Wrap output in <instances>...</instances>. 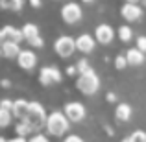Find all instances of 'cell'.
Listing matches in <instances>:
<instances>
[{"label": "cell", "mask_w": 146, "mask_h": 142, "mask_svg": "<svg viewBox=\"0 0 146 142\" xmlns=\"http://www.w3.org/2000/svg\"><path fill=\"white\" fill-rule=\"evenodd\" d=\"M46 131L52 137H63L70 127V120L65 116L63 111H52L46 118Z\"/></svg>", "instance_id": "6da1fadb"}, {"label": "cell", "mask_w": 146, "mask_h": 142, "mask_svg": "<svg viewBox=\"0 0 146 142\" xmlns=\"http://www.w3.org/2000/svg\"><path fill=\"white\" fill-rule=\"evenodd\" d=\"M46 118L48 114L39 102H30V111H28V116L24 118V122L33 129V133H37L43 125H46Z\"/></svg>", "instance_id": "7a4b0ae2"}, {"label": "cell", "mask_w": 146, "mask_h": 142, "mask_svg": "<svg viewBox=\"0 0 146 142\" xmlns=\"http://www.w3.org/2000/svg\"><path fill=\"white\" fill-rule=\"evenodd\" d=\"M76 87H78V90L83 92V94H89V96L96 94L98 89H100L98 74L94 70H89V72H85V74H80L78 79H76Z\"/></svg>", "instance_id": "3957f363"}, {"label": "cell", "mask_w": 146, "mask_h": 142, "mask_svg": "<svg viewBox=\"0 0 146 142\" xmlns=\"http://www.w3.org/2000/svg\"><path fill=\"white\" fill-rule=\"evenodd\" d=\"M54 50L59 57H70L76 52V39L70 35H59L54 41Z\"/></svg>", "instance_id": "277c9868"}, {"label": "cell", "mask_w": 146, "mask_h": 142, "mask_svg": "<svg viewBox=\"0 0 146 142\" xmlns=\"http://www.w3.org/2000/svg\"><path fill=\"white\" fill-rule=\"evenodd\" d=\"M83 17V9L78 2H67L61 7V18H63L67 24H76L80 22Z\"/></svg>", "instance_id": "5b68a950"}, {"label": "cell", "mask_w": 146, "mask_h": 142, "mask_svg": "<svg viewBox=\"0 0 146 142\" xmlns=\"http://www.w3.org/2000/svg\"><path fill=\"white\" fill-rule=\"evenodd\" d=\"M63 113L70 122H82L85 118L87 111H85V105L82 102H68V103H65Z\"/></svg>", "instance_id": "8992f818"}, {"label": "cell", "mask_w": 146, "mask_h": 142, "mask_svg": "<svg viewBox=\"0 0 146 142\" xmlns=\"http://www.w3.org/2000/svg\"><path fill=\"white\" fill-rule=\"evenodd\" d=\"M61 70L57 67H43L39 72V81L41 85H52V83H59L61 81Z\"/></svg>", "instance_id": "52a82bcc"}, {"label": "cell", "mask_w": 146, "mask_h": 142, "mask_svg": "<svg viewBox=\"0 0 146 142\" xmlns=\"http://www.w3.org/2000/svg\"><path fill=\"white\" fill-rule=\"evenodd\" d=\"M17 63H19V67L22 68V70H33L35 68V65H37V55H35V52L33 50H22L21 53H19V57H17Z\"/></svg>", "instance_id": "ba28073f"}, {"label": "cell", "mask_w": 146, "mask_h": 142, "mask_svg": "<svg viewBox=\"0 0 146 142\" xmlns=\"http://www.w3.org/2000/svg\"><path fill=\"white\" fill-rule=\"evenodd\" d=\"M120 15H122V18L128 20V22H137L143 17V7H141L139 4H124L122 9H120Z\"/></svg>", "instance_id": "9c48e42d"}, {"label": "cell", "mask_w": 146, "mask_h": 142, "mask_svg": "<svg viewBox=\"0 0 146 142\" xmlns=\"http://www.w3.org/2000/svg\"><path fill=\"white\" fill-rule=\"evenodd\" d=\"M94 39H96V43L100 44H109L111 41L115 39V30L111 28L109 24H98L96 30H94Z\"/></svg>", "instance_id": "30bf717a"}, {"label": "cell", "mask_w": 146, "mask_h": 142, "mask_svg": "<svg viewBox=\"0 0 146 142\" xmlns=\"http://www.w3.org/2000/svg\"><path fill=\"white\" fill-rule=\"evenodd\" d=\"M96 46V39H94L93 35H89V33H80L78 37H76V48L80 50V52L83 53H91Z\"/></svg>", "instance_id": "8fae6325"}, {"label": "cell", "mask_w": 146, "mask_h": 142, "mask_svg": "<svg viewBox=\"0 0 146 142\" xmlns=\"http://www.w3.org/2000/svg\"><path fill=\"white\" fill-rule=\"evenodd\" d=\"M28 111H30V102L24 98H19L13 100V109H11V114H13L17 120H24L28 116Z\"/></svg>", "instance_id": "7c38bea8"}, {"label": "cell", "mask_w": 146, "mask_h": 142, "mask_svg": "<svg viewBox=\"0 0 146 142\" xmlns=\"http://www.w3.org/2000/svg\"><path fill=\"white\" fill-rule=\"evenodd\" d=\"M2 32H4L6 41H9V43H17L19 44L21 41H24V33H22L21 28H15V26L7 24V26H4V28H2Z\"/></svg>", "instance_id": "4fadbf2b"}, {"label": "cell", "mask_w": 146, "mask_h": 142, "mask_svg": "<svg viewBox=\"0 0 146 142\" xmlns=\"http://www.w3.org/2000/svg\"><path fill=\"white\" fill-rule=\"evenodd\" d=\"M0 50H2V55L7 57V59H17L19 53L22 52V48L19 46L17 43H9V41H6V43L0 46Z\"/></svg>", "instance_id": "5bb4252c"}, {"label": "cell", "mask_w": 146, "mask_h": 142, "mask_svg": "<svg viewBox=\"0 0 146 142\" xmlns=\"http://www.w3.org/2000/svg\"><path fill=\"white\" fill-rule=\"evenodd\" d=\"M126 59H128L129 65H133V67H139V65L144 63V52H141L139 48H129L128 52H126Z\"/></svg>", "instance_id": "9a60e30c"}, {"label": "cell", "mask_w": 146, "mask_h": 142, "mask_svg": "<svg viewBox=\"0 0 146 142\" xmlns=\"http://www.w3.org/2000/svg\"><path fill=\"white\" fill-rule=\"evenodd\" d=\"M131 114H133L131 105H128V103H118L117 109H115V118L118 122H128L131 118Z\"/></svg>", "instance_id": "2e32d148"}, {"label": "cell", "mask_w": 146, "mask_h": 142, "mask_svg": "<svg viewBox=\"0 0 146 142\" xmlns=\"http://www.w3.org/2000/svg\"><path fill=\"white\" fill-rule=\"evenodd\" d=\"M22 33H24V39L30 41V39H35V37H39V26L37 24H32V22H26L24 26H22Z\"/></svg>", "instance_id": "e0dca14e"}, {"label": "cell", "mask_w": 146, "mask_h": 142, "mask_svg": "<svg viewBox=\"0 0 146 142\" xmlns=\"http://www.w3.org/2000/svg\"><path fill=\"white\" fill-rule=\"evenodd\" d=\"M24 6V0H0V7L9 11H21Z\"/></svg>", "instance_id": "ac0fdd59"}, {"label": "cell", "mask_w": 146, "mask_h": 142, "mask_svg": "<svg viewBox=\"0 0 146 142\" xmlns=\"http://www.w3.org/2000/svg\"><path fill=\"white\" fill-rule=\"evenodd\" d=\"M117 35H118V39H120L122 43H129V41H131V37H133V30H131V26H128V24L120 26V28L117 30Z\"/></svg>", "instance_id": "d6986e66"}, {"label": "cell", "mask_w": 146, "mask_h": 142, "mask_svg": "<svg viewBox=\"0 0 146 142\" xmlns=\"http://www.w3.org/2000/svg\"><path fill=\"white\" fill-rule=\"evenodd\" d=\"M15 131H17V137H22V139H26L28 135H32V133H33V129L30 127V125L26 124L24 120H19L17 125H15ZM33 135H35V133H33Z\"/></svg>", "instance_id": "ffe728a7"}, {"label": "cell", "mask_w": 146, "mask_h": 142, "mask_svg": "<svg viewBox=\"0 0 146 142\" xmlns=\"http://www.w3.org/2000/svg\"><path fill=\"white\" fill-rule=\"evenodd\" d=\"M11 118H13V114H11V111L0 109V127H7V125L11 124Z\"/></svg>", "instance_id": "44dd1931"}, {"label": "cell", "mask_w": 146, "mask_h": 142, "mask_svg": "<svg viewBox=\"0 0 146 142\" xmlns=\"http://www.w3.org/2000/svg\"><path fill=\"white\" fill-rule=\"evenodd\" d=\"M129 142H146V133L141 131V129H137V131H133L131 135L128 137Z\"/></svg>", "instance_id": "7402d4cb"}, {"label": "cell", "mask_w": 146, "mask_h": 142, "mask_svg": "<svg viewBox=\"0 0 146 142\" xmlns=\"http://www.w3.org/2000/svg\"><path fill=\"white\" fill-rule=\"evenodd\" d=\"M76 68H78V76L80 74H85V72H89V70H93L87 59H80L78 63H76Z\"/></svg>", "instance_id": "603a6c76"}, {"label": "cell", "mask_w": 146, "mask_h": 142, "mask_svg": "<svg viewBox=\"0 0 146 142\" xmlns=\"http://www.w3.org/2000/svg\"><path fill=\"white\" fill-rule=\"evenodd\" d=\"M128 65H129V63H128V59H126V53H124V55L120 53V55L115 57V67H117L118 70H124V68L128 67Z\"/></svg>", "instance_id": "cb8c5ba5"}, {"label": "cell", "mask_w": 146, "mask_h": 142, "mask_svg": "<svg viewBox=\"0 0 146 142\" xmlns=\"http://www.w3.org/2000/svg\"><path fill=\"white\" fill-rule=\"evenodd\" d=\"M28 44H30L32 48H43V46H44V39L39 35V37H35V39H30Z\"/></svg>", "instance_id": "d4e9b609"}, {"label": "cell", "mask_w": 146, "mask_h": 142, "mask_svg": "<svg viewBox=\"0 0 146 142\" xmlns=\"http://www.w3.org/2000/svg\"><path fill=\"white\" fill-rule=\"evenodd\" d=\"M28 142H50V140H48V137L41 135V133H35V135H32L28 139Z\"/></svg>", "instance_id": "484cf974"}, {"label": "cell", "mask_w": 146, "mask_h": 142, "mask_svg": "<svg viewBox=\"0 0 146 142\" xmlns=\"http://www.w3.org/2000/svg\"><path fill=\"white\" fill-rule=\"evenodd\" d=\"M0 109H6V111H11V109H13V100H7V98L0 100Z\"/></svg>", "instance_id": "4316f807"}, {"label": "cell", "mask_w": 146, "mask_h": 142, "mask_svg": "<svg viewBox=\"0 0 146 142\" xmlns=\"http://www.w3.org/2000/svg\"><path fill=\"white\" fill-rule=\"evenodd\" d=\"M137 48H139L141 52H146V35L137 37Z\"/></svg>", "instance_id": "83f0119b"}, {"label": "cell", "mask_w": 146, "mask_h": 142, "mask_svg": "<svg viewBox=\"0 0 146 142\" xmlns=\"http://www.w3.org/2000/svg\"><path fill=\"white\" fill-rule=\"evenodd\" d=\"M63 142H85V140H83L80 135H67L63 139Z\"/></svg>", "instance_id": "f1b7e54d"}, {"label": "cell", "mask_w": 146, "mask_h": 142, "mask_svg": "<svg viewBox=\"0 0 146 142\" xmlns=\"http://www.w3.org/2000/svg\"><path fill=\"white\" fill-rule=\"evenodd\" d=\"M67 74H70V76L78 74V68H76V67H68V68H67Z\"/></svg>", "instance_id": "f546056e"}, {"label": "cell", "mask_w": 146, "mask_h": 142, "mask_svg": "<svg viewBox=\"0 0 146 142\" xmlns=\"http://www.w3.org/2000/svg\"><path fill=\"white\" fill-rule=\"evenodd\" d=\"M107 102H117V96H115V92H107Z\"/></svg>", "instance_id": "4dcf8cb0"}, {"label": "cell", "mask_w": 146, "mask_h": 142, "mask_svg": "<svg viewBox=\"0 0 146 142\" xmlns=\"http://www.w3.org/2000/svg\"><path fill=\"white\" fill-rule=\"evenodd\" d=\"M32 7H41V0H30Z\"/></svg>", "instance_id": "1f68e13d"}, {"label": "cell", "mask_w": 146, "mask_h": 142, "mask_svg": "<svg viewBox=\"0 0 146 142\" xmlns=\"http://www.w3.org/2000/svg\"><path fill=\"white\" fill-rule=\"evenodd\" d=\"M9 142H28L26 139H22V137H15V139H11Z\"/></svg>", "instance_id": "d6a6232c"}, {"label": "cell", "mask_w": 146, "mask_h": 142, "mask_svg": "<svg viewBox=\"0 0 146 142\" xmlns=\"http://www.w3.org/2000/svg\"><path fill=\"white\" fill-rule=\"evenodd\" d=\"M0 85H2V87H11V81H9V79H2Z\"/></svg>", "instance_id": "836d02e7"}, {"label": "cell", "mask_w": 146, "mask_h": 142, "mask_svg": "<svg viewBox=\"0 0 146 142\" xmlns=\"http://www.w3.org/2000/svg\"><path fill=\"white\" fill-rule=\"evenodd\" d=\"M4 43H6V37H4V32H2V30H0V46H2Z\"/></svg>", "instance_id": "e575fe53"}, {"label": "cell", "mask_w": 146, "mask_h": 142, "mask_svg": "<svg viewBox=\"0 0 146 142\" xmlns=\"http://www.w3.org/2000/svg\"><path fill=\"white\" fill-rule=\"evenodd\" d=\"M126 4H141V0H126Z\"/></svg>", "instance_id": "d590c367"}, {"label": "cell", "mask_w": 146, "mask_h": 142, "mask_svg": "<svg viewBox=\"0 0 146 142\" xmlns=\"http://www.w3.org/2000/svg\"><path fill=\"white\" fill-rule=\"evenodd\" d=\"M83 4H93V2H96V0H82Z\"/></svg>", "instance_id": "8d00e7d4"}, {"label": "cell", "mask_w": 146, "mask_h": 142, "mask_svg": "<svg viewBox=\"0 0 146 142\" xmlns=\"http://www.w3.org/2000/svg\"><path fill=\"white\" fill-rule=\"evenodd\" d=\"M0 142H9V140H6L4 137H0Z\"/></svg>", "instance_id": "74e56055"}, {"label": "cell", "mask_w": 146, "mask_h": 142, "mask_svg": "<svg viewBox=\"0 0 146 142\" xmlns=\"http://www.w3.org/2000/svg\"><path fill=\"white\" fill-rule=\"evenodd\" d=\"M141 4H143V6L146 7V0H141Z\"/></svg>", "instance_id": "f35d334b"}, {"label": "cell", "mask_w": 146, "mask_h": 142, "mask_svg": "<svg viewBox=\"0 0 146 142\" xmlns=\"http://www.w3.org/2000/svg\"><path fill=\"white\" fill-rule=\"evenodd\" d=\"M120 142H129V140H128V139H124V140H120Z\"/></svg>", "instance_id": "ab89813d"}, {"label": "cell", "mask_w": 146, "mask_h": 142, "mask_svg": "<svg viewBox=\"0 0 146 142\" xmlns=\"http://www.w3.org/2000/svg\"><path fill=\"white\" fill-rule=\"evenodd\" d=\"M0 55H2V50H0Z\"/></svg>", "instance_id": "60d3db41"}]
</instances>
